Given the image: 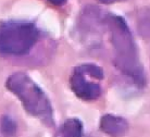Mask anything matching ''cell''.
<instances>
[{
  "label": "cell",
  "mask_w": 150,
  "mask_h": 137,
  "mask_svg": "<svg viewBox=\"0 0 150 137\" xmlns=\"http://www.w3.org/2000/svg\"><path fill=\"white\" fill-rule=\"evenodd\" d=\"M99 127L110 137H124L129 130V124L123 116L107 113L100 119Z\"/></svg>",
  "instance_id": "obj_5"
},
{
  "label": "cell",
  "mask_w": 150,
  "mask_h": 137,
  "mask_svg": "<svg viewBox=\"0 0 150 137\" xmlns=\"http://www.w3.org/2000/svg\"><path fill=\"white\" fill-rule=\"evenodd\" d=\"M40 37L35 23L10 20L0 23V55L9 57L25 56L34 48Z\"/></svg>",
  "instance_id": "obj_3"
},
{
  "label": "cell",
  "mask_w": 150,
  "mask_h": 137,
  "mask_svg": "<svg viewBox=\"0 0 150 137\" xmlns=\"http://www.w3.org/2000/svg\"><path fill=\"white\" fill-rule=\"evenodd\" d=\"M49 4H53V6H57V7H60V6H63V4H67L68 0H47Z\"/></svg>",
  "instance_id": "obj_9"
},
{
  "label": "cell",
  "mask_w": 150,
  "mask_h": 137,
  "mask_svg": "<svg viewBox=\"0 0 150 137\" xmlns=\"http://www.w3.org/2000/svg\"><path fill=\"white\" fill-rule=\"evenodd\" d=\"M83 132L84 126L82 121L77 118H70L62 123L54 137H82Z\"/></svg>",
  "instance_id": "obj_6"
},
{
  "label": "cell",
  "mask_w": 150,
  "mask_h": 137,
  "mask_svg": "<svg viewBox=\"0 0 150 137\" xmlns=\"http://www.w3.org/2000/svg\"><path fill=\"white\" fill-rule=\"evenodd\" d=\"M6 86L19 98L27 113L39 119L46 125L53 126V110L50 100L26 73L18 72L12 74L8 77Z\"/></svg>",
  "instance_id": "obj_2"
},
{
  "label": "cell",
  "mask_w": 150,
  "mask_h": 137,
  "mask_svg": "<svg viewBox=\"0 0 150 137\" xmlns=\"http://www.w3.org/2000/svg\"><path fill=\"white\" fill-rule=\"evenodd\" d=\"M105 32L112 46L113 64L136 87L144 88L147 84L146 73L127 22L121 15L107 13Z\"/></svg>",
  "instance_id": "obj_1"
},
{
  "label": "cell",
  "mask_w": 150,
  "mask_h": 137,
  "mask_svg": "<svg viewBox=\"0 0 150 137\" xmlns=\"http://www.w3.org/2000/svg\"><path fill=\"white\" fill-rule=\"evenodd\" d=\"M136 24L139 35L149 46L150 50V6L139 9L136 16Z\"/></svg>",
  "instance_id": "obj_7"
},
{
  "label": "cell",
  "mask_w": 150,
  "mask_h": 137,
  "mask_svg": "<svg viewBox=\"0 0 150 137\" xmlns=\"http://www.w3.org/2000/svg\"><path fill=\"white\" fill-rule=\"evenodd\" d=\"M105 73L101 67L94 63H84L76 67L70 77L72 92L79 99L93 101L101 96V85L97 81H101Z\"/></svg>",
  "instance_id": "obj_4"
},
{
  "label": "cell",
  "mask_w": 150,
  "mask_h": 137,
  "mask_svg": "<svg viewBox=\"0 0 150 137\" xmlns=\"http://www.w3.org/2000/svg\"><path fill=\"white\" fill-rule=\"evenodd\" d=\"M97 1L103 4H116V2H122V1H125V0H97Z\"/></svg>",
  "instance_id": "obj_10"
},
{
  "label": "cell",
  "mask_w": 150,
  "mask_h": 137,
  "mask_svg": "<svg viewBox=\"0 0 150 137\" xmlns=\"http://www.w3.org/2000/svg\"><path fill=\"white\" fill-rule=\"evenodd\" d=\"M18 131L16 123L11 116L4 115L0 120V134L2 137H15Z\"/></svg>",
  "instance_id": "obj_8"
}]
</instances>
